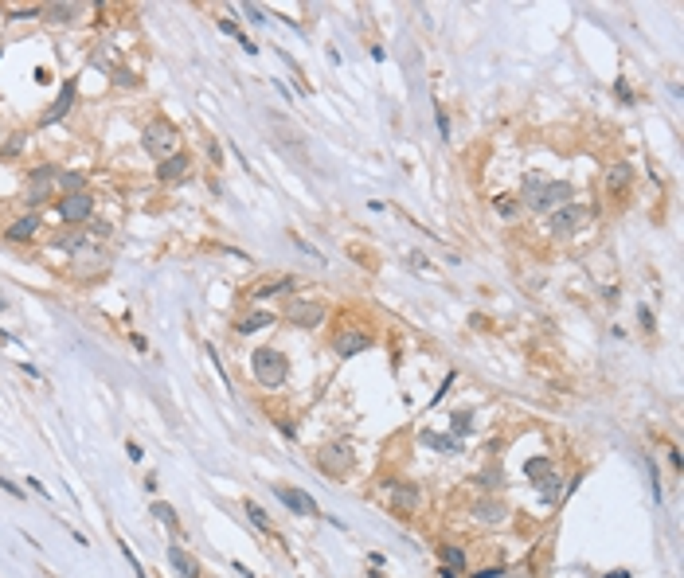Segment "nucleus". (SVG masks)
<instances>
[{
  "mask_svg": "<svg viewBox=\"0 0 684 578\" xmlns=\"http://www.w3.org/2000/svg\"><path fill=\"white\" fill-rule=\"evenodd\" d=\"M524 199L532 211H552V208H563L571 199V184L567 180H540V176H528L524 180Z\"/></svg>",
  "mask_w": 684,
  "mask_h": 578,
  "instance_id": "f257e3e1",
  "label": "nucleus"
},
{
  "mask_svg": "<svg viewBox=\"0 0 684 578\" xmlns=\"http://www.w3.org/2000/svg\"><path fill=\"white\" fill-rule=\"evenodd\" d=\"M250 371H254V379L262 387H282L290 379V360H286L278 348H258L250 356Z\"/></svg>",
  "mask_w": 684,
  "mask_h": 578,
  "instance_id": "f03ea898",
  "label": "nucleus"
},
{
  "mask_svg": "<svg viewBox=\"0 0 684 578\" xmlns=\"http://www.w3.org/2000/svg\"><path fill=\"white\" fill-rule=\"evenodd\" d=\"M141 145H145V153L157 156V161H164V156H173L180 153V133H176L173 121H152L149 129L141 133Z\"/></svg>",
  "mask_w": 684,
  "mask_h": 578,
  "instance_id": "7ed1b4c3",
  "label": "nucleus"
},
{
  "mask_svg": "<svg viewBox=\"0 0 684 578\" xmlns=\"http://www.w3.org/2000/svg\"><path fill=\"white\" fill-rule=\"evenodd\" d=\"M286 320L293 328H317L325 320V301H317V297H293L290 305H286Z\"/></svg>",
  "mask_w": 684,
  "mask_h": 578,
  "instance_id": "20e7f679",
  "label": "nucleus"
},
{
  "mask_svg": "<svg viewBox=\"0 0 684 578\" xmlns=\"http://www.w3.org/2000/svg\"><path fill=\"white\" fill-rule=\"evenodd\" d=\"M55 211H59L63 223H87V219L94 215V196H87V192H78V196H59Z\"/></svg>",
  "mask_w": 684,
  "mask_h": 578,
  "instance_id": "39448f33",
  "label": "nucleus"
},
{
  "mask_svg": "<svg viewBox=\"0 0 684 578\" xmlns=\"http://www.w3.org/2000/svg\"><path fill=\"white\" fill-rule=\"evenodd\" d=\"M274 496H278V500H282L293 516H317L313 496H309V492H301V489H293V485H278V489H274Z\"/></svg>",
  "mask_w": 684,
  "mask_h": 578,
  "instance_id": "423d86ee",
  "label": "nucleus"
},
{
  "mask_svg": "<svg viewBox=\"0 0 684 578\" xmlns=\"http://www.w3.org/2000/svg\"><path fill=\"white\" fill-rule=\"evenodd\" d=\"M333 348H337V356H360V352H368L371 348V336L368 332H360V328H344V332H337V340H333Z\"/></svg>",
  "mask_w": 684,
  "mask_h": 578,
  "instance_id": "0eeeda50",
  "label": "nucleus"
},
{
  "mask_svg": "<svg viewBox=\"0 0 684 578\" xmlns=\"http://www.w3.org/2000/svg\"><path fill=\"white\" fill-rule=\"evenodd\" d=\"M75 94H78V82H75V78H67L63 90H59V98H55L51 109L44 114V125H55L59 118H67V114H71V106H75Z\"/></svg>",
  "mask_w": 684,
  "mask_h": 578,
  "instance_id": "6e6552de",
  "label": "nucleus"
},
{
  "mask_svg": "<svg viewBox=\"0 0 684 578\" xmlns=\"http://www.w3.org/2000/svg\"><path fill=\"white\" fill-rule=\"evenodd\" d=\"M321 469L333 473V477H340V473H348V465H352V453H348V446H328L321 449Z\"/></svg>",
  "mask_w": 684,
  "mask_h": 578,
  "instance_id": "1a4fd4ad",
  "label": "nucleus"
},
{
  "mask_svg": "<svg viewBox=\"0 0 684 578\" xmlns=\"http://www.w3.org/2000/svg\"><path fill=\"white\" fill-rule=\"evenodd\" d=\"M290 289H293V278H290V273H278V278H262L258 285H250L247 297L262 301V297H278V293H290Z\"/></svg>",
  "mask_w": 684,
  "mask_h": 578,
  "instance_id": "9d476101",
  "label": "nucleus"
},
{
  "mask_svg": "<svg viewBox=\"0 0 684 578\" xmlns=\"http://www.w3.org/2000/svg\"><path fill=\"white\" fill-rule=\"evenodd\" d=\"M579 223H583V208L563 204V211H555L552 215V235H575Z\"/></svg>",
  "mask_w": 684,
  "mask_h": 578,
  "instance_id": "9b49d317",
  "label": "nucleus"
},
{
  "mask_svg": "<svg viewBox=\"0 0 684 578\" xmlns=\"http://www.w3.org/2000/svg\"><path fill=\"white\" fill-rule=\"evenodd\" d=\"M168 563H173V570L180 578H200V563H195L180 543H168Z\"/></svg>",
  "mask_w": 684,
  "mask_h": 578,
  "instance_id": "f8f14e48",
  "label": "nucleus"
},
{
  "mask_svg": "<svg viewBox=\"0 0 684 578\" xmlns=\"http://www.w3.org/2000/svg\"><path fill=\"white\" fill-rule=\"evenodd\" d=\"M35 235H40V215H35V211L32 215H24V219H16V223L4 231V239L8 242H28V239H35Z\"/></svg>",
  "mask_w": 684,
  "mask_h": 578,
  "instance_id": "ddd939ff",
  "label": "nucleus"
},
{
  "mask_svg": "<svg viewBox=\"0 0 684 578\" xmlns=\"http://www.w3.org/2000/svg\"><path fill=\"white\" fill-rule=\"evenodd\" d=\"M184 172H188V153H173L157 161V180H180Z\"/></svg>",
  "mask_w": 684,
  "mask_h": 578,
  "instance_id": "4468645a",
  "label": "nucleus"
},
{
  "mask_svg": "<svg viewBox=\"0 0 684 578\" xmlns=\"http://www.w3.org/2000/svg\"><path fill=\"white\" fill-rule=\"evenodd\" d=\"M51 180H55V168H35V172H32V196H28V204H44Z\"/></svg>",
  "mask_w": 684,
  "mask_h": 578,
  "instance_id": "2eb2a0df",
  "label": "nucleus"
},
{
  "mask_svg": "<svg viewBox=\"0 0 684 578\" xmlns=\"http://www.w3.org/2000/svg\"><path fill=\"white\" fill-rule=\"evenodd\" d=\"M55 188H59L63 196H78V192H87V176L82 172H55Z\"/></svg>",
  "mask_w": 684,
  "mask_h": 578,
  "instance_id": "dca6fc26",
  "label": "nucleus"
},
{
  "mask_svg": "<svg viewBox=\"0 0 684 578\" xmlns=\"http://www.w3.org/2000/svg\"><path fill=\"white\" fill-rule=\"evenodd\" d=\"M630 180H633V168H630V164H614V168H610V176H606V188L614 192V196H622V192L630 188Z\"/></svg>",
  "mask_w": 684,
  "mask_h": 578,
  "instance_id": "f3484780",
  "label": "nucleus"
},
{
  "mask_svg": "<svg viewBox=\"0 0 684 578\" xmlns=\"http://www.w3.org/2000/svg\"><path fill=\"white\" fill-rule=\"evenodd\" d=\"M473 512H477L485 524H497V520H505V516H509V508H505V504H497V500H477V504H473Z\"/></svg>",
  "mask_w": 684,
  "mask_h": 578,
  "instance_id": "a211bd4d",
  "label": "nucleus"
},
{
  "mask_svg": "<svg viewBox=\"0 0 684 578\" xmlns=\"http://www.w3.org/2000/svg\"><path fill=\"white\" fill-rule=\"evenodd\" d=\"M438 559H442L446 570H462V567H466V551H462V547H454V543L438 547Z\"/></svg>",
  "mask_w": 684,
  "mask_h": 578,
  "instance_id": "6ab92c4d",
  "label": "nucleus"
},
{
  "mask_svg": "<svg viewBox=\"0 0 684 578\" xmlns=\"http://www.w3.org/2000/svg\"><path fill=\"white\" fill-rule=\"evenodd\" d=\"M152 516H157V520H161V524L168 527V532H180V516H176V508H173V504L157 500V504H152Z\"/></svg>",
  "mask_w": 684,
  "mask_h": 578,
  "instance_id": "aec40b11",
  "label": "nucleus"
},
{
  "mask_svg": "<svg viewBox=\"0 0 684 578\" xmlns=\"http://www.w3.org/2000/svg\"><path fill=\"white\" fill-rule=\"evenodd\" d=\"M274 325V313H250L247 320H239V332L250 336V332H258V328H270Z\"/></svg>",
  "mask_w": 684,
  "mask_h": 578,
  "instance_id": "412c9836",
  "label": "nucleus"
},
{
  "mask_svg": "<svg viewBox=\"0 0 684 578\" xmlns=\"http://www.w3.org/2000/svg\"><path fill=\"white\" fill-rule=\"evenodd\" d=\"M78 12V4H47L44 8V20H51V24H67L71 16Z\"/></svg>",
  "mask_w": 684,
  "mask_h": 578,
  "instance_id": "4be33fe9",
  "label": "nucleus"
},
{
  "mask_svg": "<svg viewBox=\"0 0 684 578\" xmlns=\"http://www.w3.org/2000/svg\"><path fill=\"white\" fill-rule=\"evenodd\" d=\"M423 442H426V446H435V449H442V453H457V449H462V442H457V437H446V434H430V430H426V434H423Z\"/></svg>",
  "mask_w": 684,
  "mask_h": 578,
  "instance_id": "5701e85b",
  "label": "nucleus"
},
{
  "mask_svg": "<svg viewBox=\"0 0 684 578\" xmlns=\"http://www.w3.org/2000/svg\"><path fill=\"white\" fill-rule=\"evenodd\" d=\"M524 473H528V480H543L547 473H552V461L547 458H532L528 465H524Z\"/></svg>",
  "mask_w": 684,
  "mask_h": 578,
  "instance_id": "b1692460",
  "label": "nucleus"
},
{
  "mask_svg": "<svg viewBox=\"0 0 684 578\" xmlns=\"http://www.w3.org/2000/svg\"><path fill=\"white\" fill-rule=\"evenodd\" d=\"M395 504H399V508H414V504H419L414 485H395Z\"/></svg>",
  "mask_w": 684,
  "mask_h": 578,
  "instance_id": "393cba45",
  "label": "nucleus"
},
{
  "mask_svg": "<svg viewBox=\"0 0 684 578\" xmlns=\"http://www.w3.org/2000/svg\"><path fill=\"white\" fill-rule=\"evenodd\" d=\"M493 211H497L500 219H512V215H516V199H512V196H497V199H493Z\"/></svg>",
  "mask_w": 684,
  "mask_h": 578,
  "instance_id": "a878e982",
  "label": "nucleus"
},
{
  "mask_svg": "<svg viewBox=\"0 0 684 578\" xmlns=\"http://www.w3.org/2000/svg\"><path fill=\"white\" fill-rule=\"evenodd\" d=\"M247 516L254 520V527H262V532H270V520H266V512H262L254 500H247Z\"/></svg>",
  "mask_w": 684,
  "mask_h": 578,
  "instance_id": "bb28decb",
  "label": "nucleus"
},
{
  "mask_svg": "<svg viewBox=\"0 0 684 578\" xmlns=\"http://www.w3.org/2000/svg\"><path fill=\"white\" fill-rule=\"evenodd\" d=\"M469 426H473V418H469L466 410H457V415H454V437H457V442L469 434Z\"/></svg>",
  "mask_w": 684,
  "mask_h": 578,
  "instance_id": "cd10ccee",
  "label": "nucleus"
},
{
  "mask_svg": "<svg viewBox=\"0 0 684 578\" xmlns=\"http://www.w3.org/2000/svg\"><path fill=\"white\" fill-rule=\"evenodd\" d=\"M536 485H540V492L547 496V500H555V492H559V477H552V473H547V477L536 480Z\"/></svg>",
  "mask_w": 684,
  "mask_h": 578,
  "instance_id": "c85d7f7f",
  "label": "nucleus"
},
{
  "mask_svg": "<svg viewBox=\"0 0 684 578\" xmlns=\"http://www.w3.org/2000/svg\"><path fill=\"white\" fill-rule=\"evenodd\" d=\"M481 480H485V489H500V485H505V473L500 469H485L481 473Z\"/></svg>",
  "mask_w": 684,
  "mask_h": 578,
  "instance_id": "c756f323",
  "label": "nucleus"
},
{
  "mask_svg": "<svg viewBox=\"0 0 684 578\" xmlns=\"http://www.w3.org/2000/svg\"><path fill=\"white\" fill-rule=\"evenodd\" d=\"M32 16H44V8H35V4H32V8H16L8 20H32Z\"/></svg>",
  "mask_w": 684,
  "mask_h": 578,
  "instance_id": "7c9ffc66",
  "label": "nucleus"
},
{
  "mask_svg": "<svg viewBox=\"0 0 684 578\" xmlns=\"http://www.w3.org/2000/svg\"><path fill=\"white\" fill-rule=\"evenodd\" d=\"M0 489L8 492V496H16V500L24 496V489H20V485H12V480H4V477H0Z\"/></svg>",
  "mask_w": 684,
  "mask_h": 578,
  "instance_id": "2f4dec72",
  "label": "nucleus"
},
{
  "mask_svg": "<svg viewBox=\"0 0 684 578\" xmlns=\"http://www.w3.org/2000/svg\"><path fill=\"white\" fill-rule=\"evenodd\" d=\"M435 121H438V129H442V137H450V121H446V114H442V109L435 114Z\"/></svg>",
  "mask_w": 684,
  "mask_h": 578,
  "instance_id": "473e14b6",
  "label": "nucleus"
},
{
  "mask_svg": "<svg viewBox=\"0 0 684 578\" xmlns=\"http://www.w3.org/2000/svg\"><path fill=\"white\" fill-rule=\"evenodd\" d=\"M125 453H130V461H141V458H145V453H141V446H137V442H130V446H125Z\"/></svg>",
  "mask_w": 684,
  "mask_h": 578,
  "instance_id": "72a5a7b5",
  "label": "nucleus"
},
{
  "mask_svg": "<svg viewBox=\"0 0 684 578\" xmlns=\"http://www.w3.org/2000/svg\"><path fill=\"white\" fill-rule=\"evenodd\" d=\"M638 320H641V328H653V313L649 309H638Z\"/></svg>",
  "mask_w": 684,
  "mask_h": 578,
  "instance_id": "f704fd0d",
  "label": "nucleus"
},
{
  "mask_svg": "<svg viewBox=\"0 0 684 578\" xmlns=\"http://www.w3.org/2000/svg\"><path fill=\"white\" fill-rule=\"evenodd\" d=\"M473 578H500V570H481V575H473Z\"/></svg>",
  "mask_w": 684,
  "mask_h": 578,
  "instance_id": "c9c22d12",
  "label": "nucleus"
},
{
  "mask_svg": "<svg viewBox=\"0 0 684 578\" xmlns=\"http://www.w3.org/2000/svg\"><path fill=\"white\" fill-rule=\"evenodd\" d=\"M606 578H630V570H614V575H606Z\"/></svg>",
  "mask_w": 684,
  "mask_h": 578,
  "instance_id": "e433bc0d",
  "label": "nucleus"
},
{
  "mask_svg": "<svg viewBox=\"0 0 684 578\" xmlns=\"http://www.w3.org/2000/svg\"><path fill=\"white\" fill-rule=\"evenodd\" d=\"M442 578H454V570H442Z\"/></svg>",
  "mask_w": 684,
  "mask_h": 578,
  "instance_id": "4c0bfd02",
  "label": "nucleus"
},
{
  "mask_svg": "<svg viewBox=\"0 0 684 578\" xmlns=\"http://www.w3.org/2000/svg\"><path fill=\"white\" fill-rule=\"evenodd\" d=\"M0 309H4V297H0Z\"/></svg>",
  "mask_w": 684,
  "mask_h": 578,
  "instance_id": "58836bf2",
  "label": "nucleus"
}]
</instances>
